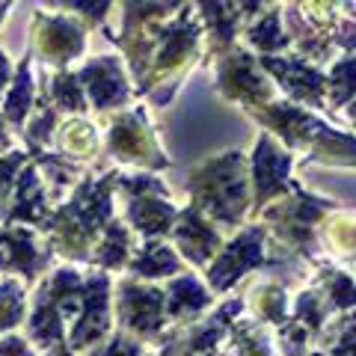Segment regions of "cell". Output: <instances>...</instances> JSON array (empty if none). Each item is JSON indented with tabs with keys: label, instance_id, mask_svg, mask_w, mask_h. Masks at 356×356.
I'll list each match as a JSON object with an SVG mask.
<instances>
[{
	"label": "cell",
	"instance_id": "9c48e42d",
	"mask_svg": "<svg viewBox=\"0 0 356 356\" xmlns=\"http://www.w3.org/2000/svg\"><path fill=\"white\" fill-rule=\"evenodd\" d=\"M39 24L44 27L39 36V48H42V54H48L54 63H65V60H72L74 54H81L83 39H81V30H77L72 21L39 18Z\"/></svg>",
	"mask_w": 356,
	"mask_h": 356
},
{
	"label": "cell",
	"instance_id": "d6986e66",
	"mask_svg": "<svg viewBox=\"0 0 356 356\" xmlns=\"http://www.w3.org/2000/svg\"><path fill=\"white\" fill-rule=\"evenodd\" d=\"M125 243H128L125 229H122V226H110L104 247H102V252H98V261L107 264V267L122 264V261H125Z\"/></svg>",
	"mask_w": 356,
	"mask_h": 356
},
{
	"label": "cell",
	"instance_id": "836d02e7",
	"mask_svg": "<svg viewBox=\"0 0 356 356\" xmlns=\"http://www.w3.org/2000/svg\"><path fill=\"white\" fill-rule=\"evenodd\" d=\"M6 74H9V65H6V60H3V54H0V86L6 83Z\"/></svg>",
	"mask_w": 356,
	"mask_h": 356
},
{
	"label": "cell",
	"instance_id": "3957f363",
	"mask_svg": "<svg viewBox=\"0 0 356 356\" xmlns=\"http://www.w3.org/2000/svg\"><path fill=\"white\" fill-rule=\"evenodd\" d=\"M107 318H110L107 315V280L104 276H95L83 288V318L74 327V336H72L74 348H86L95 339H102L110 327Z\"/></svg>",
	"mask_w": 356,
	"mask_h": 356
},
{
	"label": "cell",
	"instance_id": "1f68e13d",
	"mask_svg": "<svg viewBox=\"0 0 356 356\" xmlns=\"http://www.w3.org/2000/svg\"><path fill=\"white\" fill-rule=\"evenodd\" d=\"M336 356H353V330H350V327H348V336H344V339L339 341Z\"/></svg>",
	"mask_w": 356,
	"mask_h": 356
},
{
	"label": "cell",
	"instance_id": "e0dca14e",
	"mask_svg": "<svg viewBox=\"0 0 356 356\" xmlns=\"http://www.w3.org/2000/svg\"><path fill=\"white\" fill-rule=\"evenodd\" d=\"M30 95H33V83H30V65H27V63H21V69H18V81H15V89H13V95H9V102H6V116L13 119V122H21V119H24V113L30 110Z\"/></svg>",
	"mask_w": 356,
	"mask_h": 356
},
{
	"label": "cell",
	"instance_id": "7a4b0ae2",
	"mask_svg": "<svg viewBox=\"0 0 356 356\" xmlns=\"http://www.w3.org/2000/svg\"><path fill=\"white\" fill-rule=\"evenodd\" d=\"M255 264H261V232L250 229L235 243H229L226 252L220 255V261L211 267V285L226 291L229 285H235L238 276H243Z\"/></svg>",
	"mask_w": 356,
	"mask_h": 356
},
{
	"label": "cell",
	"instance_id": "5bb4252c",
	"mask_svg": "<svg viewBox=\"0 0 356 356\" xmlns=\"http://www.w3.org/2000/svg\"><path fill=\"white\" fill-rule=\"evenodd\" d=\"M42 191H39V178L33 170H27L21 175V184H18V205L13 211V220H30V222H39L42 220Z\"/></svg>",
	"mask_w": 356,
	"mask_h": 356
},
{
	"label": "cell",
	"instance_id": "603a6c76",
	"mask_svg": "<svg viewBox=\"0 0 356 356\" xmlns=\"http://www.w3.org/2000/svg\"><path fill=\"white\" fill-rule=\"evenodd\" d=\"M238 344H241V353L243 356H273L270 348H267V339L250 332V327H241L238 330Z\"/></svg>",
	"mask_w": 356,
	"mask_h": 356
},
{
	"label": "cell",
	"instance_id": "484cf974",
	"mask_svg": "<svg viewBox=\"0 0 356 356\" xmlns=\"http://www.w3.org/2000/svg\"><path fill=\"white\" fill-rule=\"evenodd\" d=\"M264 294V318H273V321H282V291H276V288H267Z\"/></svg>",
	"mask_w": 356,
	"mask_h": 356
},
{
	"label": "cell",
	"instance_id": "30bf717a",
	"mask_svg": "<svg viewBox=\"0 0 356 356\" xmlns=\"http://www.w3.org/2000/svg\"><path fill=\"white\" fill-rule=\"evenodd\" d=\"M222 89L235 98H247V102H264L267 98V83L261 77L252 74V63L247 54H235L232 60H226L222 65Z\"/></svg>",
	"mask_w": 356,
	"mask_h": 356
},
{
	"label": "cell",
	"instance_id": "5b68a950",
	"mask_svg": "<svg viewBox=\"0 0 356 356\" xmlns=\"http://www.w3.org/2000/svg\"><path fill=\"white\" fill-rule=\"evenodd\" d=\"M161 306H163V294L152 291V288H137V285H125L122 288V318L125 324H131L140 332H154L161 327Z\"/></svg>",
	"mask_w": 356,
	"mask_h": 356
},
{
	"label": "cell",
	"instance_id": "7c38bea8",
	"mask_svg": "<svg viewBox=\"0 0 356 356\" xmlns=\"http://www.w3.org/2000/svg\"><path fill=\"white\" fill-rule=\"evenodd\" d=\"M39 264L42 259L27 232H3L0 235V267H18V270L33 276Z\"/></svg>",
	"mask_w": 356,
	"mask_h": 356
},
{
	"label": "cell",
	"instance_id": "f1b7e54d",
	"mask_svg": "<svg viewBox=\"0 0 356 356\" xmlns=\"http://www.w3.org/2000/svg\"><path fill=\"white\" fill-rule=\"evenodd\" d=\"M24 161V154H13L9 161H3L0 163V193L9 187V181H13V175H15V170H18V163Z\"/></svg>",
	"mask_w": 356,
	"mask_h": 356
},
{
	"label": "cell",
	"instance_id": "d4e9b609",
	"mask_svg": "<svg viewBox=\"0 0 356 356\" xmlns=\"http://www.w3.org/2000/svg\"><path fill=\"white\" fill-rule=\"evenodd\" d=\"M297 315H300V321H306L309 327H321V321H324L315 294H303V297L297 300Z\"/></svg>",
	"mask_w": 356,
	"mask_h": 356
},
{
	"label": "cell",
	"instance_id": "44dd1931",
	"mask_svg": "<svg viewBox=\"0 0 356 356\" xmlns=\"http://www.w3.org/2000/svg\"><path fill=\"white\" fill-rule=\"evenodd\" d=\"M250 39H252V44H259V48H264V51L285 44V39H280V18H276V13L267 15L261 24H255L250 30Z\"/></svg>",
	"mask_w": 356,
	"mask_h": 356
},
{
	"label": "cell",
	"instance_id": "d590c367",
	"mask_svg": "<svg viewBox=\"0 0 356 356\" xmlns=\"http://www.w3.org/2000/svg\"><path fill=\"white\" fill-rule=\"evenodd\" d=\"M208 356H211V353H208Z\"/></svg>",
	"mask_w": 356,
	"mask_h": 356
},
{
	"label": "cell",
	"instance_id": "4316f807",
	"mask_svg": "<svg viewBox=\"0 0 356 356\" xmlns=\"http://www.w3.org/2000/svg\"><path fill=\"white\" fill-rule=\"evenodd\" d=\"M332 300H336L339 306L353 303V282L348 280V276H336V280H332Z\"/></svg>",
	"mask_w": 356,
	"mask_h": 356
},
{
	"label": "cell",
	"instance_id": "6da1fadb",
	"mask_svg": "<svg viewBox=\"0 0 356 356\" xmlns=\"http://www.w3.org/2000/svg\"><path fill=\"white\" fill-rule=\"evenodd\" d=\"M193 191L199 205H205L220 220H238L243 211V178H241V158L229 154L222 161L208 163L193 178Z\"/></svg>",
	"mask_w": 356,
	"mask_h": 356
},
{
	"label": "cell",
	"instance_id": "cb8c5ba5",
	"mask_svg": "<svg viewBox=\"0 0 356 356\" xmlns=\"http://www.w3.org/2000/svg\"><path fill=\"white\" fill-rule=\"evenodd\" d=\"M350 81H353V60H344L336 65V72H332V86L339 89L336 104H344V98H350Z\"/></svg>",
	"mask_w": 356,
	"mask_h": 356
},
{
	"label": "cell",
	"instance_id": "83f0119b",
	"mask_svg": "<svg viewBox=\"0 0 356 356\" xmlns=\"http://www.w3.org/2000/svg\"><path fill=\"white\" fill-rule=\"evenodd\" d=\"M51 128H54V110H48V107H42V116L33 122V128H30V134L36 140H48V134H51Z\"/></svg>",
	"mask_w": 356,
	"mask_h": 356
},
{
	"label": "cell",
	"instance_id": "ffe728a7",
	"mask_svg": "<svg viewBox=\"0 0 356 356\" xmlns=\"http://www.w3.org/2000/svg\"><path fill=\"white\" fill-rule=\"evenodd\" d=\"M54 98H57V104L65 110H83L81 83H74L72 74H60L57 81H54Z\"/></svg>",
	"mask_w": 356,
	"mask_h": 356
},
{
	"label": "cell",
	"instance_id": "277c9868",
	"mask_svg": "<svg viewBox=\"0 0 356 356\" xmlns=\"http://www.w3.org/2000/svg\"><path fill=\"white\" fill-rule=\"evenodd\" d=\"M110 149H113L119 158H140V161L154 163V166H163L166 163L161 154L152 149L149 131L143 128L140 116H119L116 119L113 134H110Z\"/></svg>",
	"mask_w": 356,
	"mask_h": 356
},
{
	"label": "cell",
	"instance_id": "8992f818",
	"mask_svg": "<svg viewBox=\"0 0 356 356\" xmlns=\"http://www.w3.org/2000/svg\"><path fill=\"white\" fill-rule=\"evenodd\" d=\"M288 166H291V158L288 154H280L273 149V143L261 137L259 149L252 154V170H255V184H259V205L264 202L267 196H273L276 191L285 187V175Z\"/></svg>",
	"mask_w": 356,
	"mask_h": 356
},
{
	"label": "cell",
	"instance_id": "d6a6232c",
	"mask_svg": "<svg viewBox=\"0 0 356 356\" xmlns=\"http://www.w3.org/2000/svg\"><path fill=\"white\" fill-rule=\"evenodd\" d=\"M44 161H48V166H54V170H57V166H60V161H54V158H44ZM69 178H72V170H65V166H63V170L57 172V181H69Z\"/></svg>",
	"mask_w": 356,
	"mask_h": 356
},
{
	"label": "cell",
	"instance_id": "9a60e30c",
	"mask_svg": "<svg viewBox=\"0 0 356 356\" xmlns=\"http://www.w3.org/2000/svg\"><path fill=\"white\" fill-rule=\"evenodd\" d=\"M202 306H208V294L199 288L193 276H184L172 285V297H170V312L172 315H196Z\"/></svg>",
	"mask_w": 356,
	"mask_h": 356
},
{
	"label": "cell",
	"instance_id": "4fadbf2b",
	"mask_svg": "<svg viewBox=\"0 0 356 356\" xmlns=\"http://www.w3.org/2000/svg\"><path fill=\"white\" fill-rule=\"evenodd\" d=\"M131 220L137 222L143 232H166L170 222L175 220V211L166 202H158V199L140 196L131 202Z\"/></svg>",
	"mask_w": 356,
	"mask_h": 356
},
{
	"label": "cell",
	"instance_id": "ba28073f",
	"mask_svg": "<svg viewBox=\"0 0 356 356\" xmlns=\"http://www.w3.org/2000/svg\"><path fill=\"white\" fill-rule=\"evenodd\" d=\"M81 77L86 81L89 95H92V102L98 107L119 104V102H125V98H128V89H125V81H122V74H119L116 60H95V63H89Z\"/></svg>",
	"mask_w": 356,
	"mask_h": 356
},
{
	"label": "cell",
	"instance_id": "f546056e",
	"mask_svg": "<svg viewBox=\"0 0 356 356\" xmlns=\"http://www.w3.org/2000/svg\"><path fill=\"white\" fill-rule=\"evenodd\" d=\"M137 353H140L137 344H131V341H125V339H116V341L104 350V356H137Z\"/></svg>",
	"mask_w": 356,
	"mask_h": 356
},
{
	"label": "cell",
	"instance_id": "4dcf8cb0",
	"mask_svg": "<svg viewBox=\"0 0 356 356\" xmlns=\"http://www.w3.org/2000/svg\"><path fill=\"white\" fill-rule=\"evenodd\" d=\"M0 356H30V350L24 348V341L3 339V341H0Z\"/></svg>",
	"mask_w": 356,
	"mask_h": 356
},
{
	"label": "cell",
	"instance_id": "ac0fdd59",
	"mask_svg": "<svg viewBox=\"0 0 356 356\" xmlns=\"http://www.w3.org/2000/svg\"><path fill=\"white\" fill-rule=\"evenodd\" d=\"M21 309H24V297L15 282H3L0 285V330L18 324Z\"/></svg>",
	"mask_w": 356,
	"mask_h": 356
},
{
	"label": "cell",
	"instance_id": "8fae6325",
	"mask_svg": "<svg viewBox=\"0 0 356 356\" xmlns=\"http://www.w3.org/2000/svg\"><path fill=\"white\" fill-rule=\"evenodd\" d=\"M264 69H270L282 77V83L291 89L294 95L300 98H306V102L312 104H318V98H321V89H324V77H321L318 72H312L309 65L303 63H288V60H276V57H264Z\"/></svg>",
	"mask_w": 356,
	"mask_h": 356
},
{
	"label": "cell",
	"instance_id": "52a82bcc",
	"mask_svg": "<svg viewBox=\"0 0 356 356\" xmlns=\"http://www.w3.org/2000/svg\"><path fill=\"white\" fill-rule=\"evenodd\" d=\"M175 238H178V247H181V252L187 255L191 261L202 264L211 252L217 250V232L205 226V220L199 217V208H187L181 214V222H178L175 229Z\"/></svg>",
	"mask_w": 356,
	"mask_h": 356
},
{
	"label": "cell",
	"instance_id": "2e32d148",
	"mask_svg": "<svg viewBox=\"0 0 356 356\" xmlns=\"http://www.w3.org/2000/svg\"><path fill=\"white\" fill-rule=\"evenodd\" d=\"M134 270L146 273V276H163V273H175L178 270V259L166 250V247H149L146 252L134 261Z\"/></svg>",
	"mask_w": 356,
	"mask_h": 356
},
{
	"label": "cell",
	"instance_id": "e575fe53",
	"mask_svg": "<svg viewBox=\"0 0 356 356\" xmlns=\"http://www.w3.org/2000/svg\"><path fill=\"white\" fill-rule=\"evenodd\" d=\"M0 149H6V134H3V128H0Z\"/></svg>",
	"mask_w": 356,
	"mask_h": 356
},
{
	"label": "cell",
	"instance_id": "7402d4cb",
	"mask_svg": "<svg viewBox=\"0 0 356 356\" xmlns=\"http://www.w3.org/2000/svg\"><path fill=\"white\" fill-rule=\"evenodd\" d=\"M92 146V128L83 125V122H72L65 128V149L69 152H86Z\"/></svg>",
	"mask_w": 356,
	"mask_h": 356
}]
</instances>
